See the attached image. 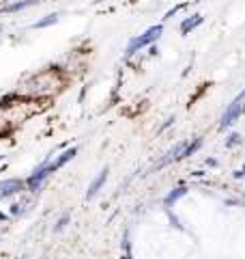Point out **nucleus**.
<instances>
[{
	"label": "nucleus",
	"mask_w": 245,
	"mask_h": 259,
	"mask_svg": "<svg viewBox=\"0 0 245 259\" xmlns=\"http://www.w3.org/2000/svg\"><path fill=\"white\" fill-rule=\"evenodd\" d=\"M52 173H56V171H54V166H52V160L47 158V160L43 162L41 166H37V169L30 173V177H28V180H26V188H28L30 192H37V190H41L43 181H45L47 177L52 175Z\"/></svg>",
	"instance_id": "3"
},
{
	"label": "nucleus",
	"mask_w": 245,
	"mask_h": 259,
	"mask_svg": "<svg viewBox=\"0 0 245 259\" xmlns=\"http://www.w3.org/2000/svg\"><path fill=\"white\" fill-rule=\"evenodd\" d=\"M174 121H177V119H174V117H168V119H166V121H163V126H161L159 130H157V134H161V132H163V130H168V128H170V126H172V123H174Z\"/></svg>",
	"instance_id": "17"
},
{
	"label": "nucleus",
	"mask_w": 245,
	"mask_h": 259,
	"mask_svg": "<svg viewBox=\"0 0 245 259\" xmlns=\"http://www.w3.org/2000/svg\"><path fill=\"white\" fill-rule=\"evenodd\" d=\"M243 102H245V89L235 97V100L230 102V104L226 106L224 115H222V119H220V130H222V132H224V130H228V128H232L237 119L243 115Z\"/></svg>",
	"instance_id": "2"
},
{
	"label": "nucleus",
	"mask_w": 245,
	"mask_h": 259,
	"mask_svg": "<svg viewBox=\"0 0 245 259\" xmlns=\"http://www.w3.org/2000/svg\"><path fill=\"white\" fill-rule=\"evenodd\" d=\"M166 214H168V218H170V223H172V227H177V229H181L183 231V225H181V220L177 218L172 212H170V207H166Z\"/></svg>",
	"instance_id": "15"
},
{
	"label": "nucleus",
	"mask_w": 245,
	"mask_h": 259,
	"mask_svg": "<svg viewBox=\"0 0 245 259\" xmlns=\"http://www.w3.org/2000/svg\"><path fill=\"white\" fill-rule=\"evenodd\" d=\"M0 30H2V26H0Z\"/></svg>",
	"instance_id": "23"
},
{
	"label": "nucleus",
	"mask_w": 245,
	"mask_h": 259,
	"mask_svg": "<svg viewBox=\"0 0 245 259\" xmlns=\"http://www.w3.org/2000/svg\"><path fill=\"white\" fill-rule=\"evenodd\" d=\"M185 7H187V2H181V4H174V7H172L170 11H168V13H166V15H163V20H170V18H172V15H177V13H178V11H181V9H185Z\"/></svg>",
	"instance_id": "14"
},
{
	"label": "nucleus",
	"mask_w": 245,
	"mask_h": 259,
	"mask_svg": "<svg viewBox=\"0 0 245 259\" xmlns=\"http://www.w3.org/2000/svg\"><path fill=\"white\" fill-rule=\"evenodd\" d=\"M245 175V164H243V169H239V171H235V177L237 180H241V177Z\"/></svg>",
	"instance_id": "19"
},
{
	"label": "nucleus",
	"mask_w": 245,
	"mask_h": 259,
	"mask_svg": "<svg viewBox=\"0 0 245 259\" xmlns=\"http://www.w3.org/2000/svg\"><path fill=\"white\" fill-rule=\"evenodd\" d=\"M69 220H71V214H69V212H67V214H63L61 218H58V223L54 225V233H58V231H63L65 227L69 225Z\"/></svg>",
	"instance_id": "12"
},
{
	"label": "nucleus",
	"mask_w": 245,
	"mask_h": 259,
	"mask_svg": "<svg viewBox=\"0 0 245 259\" xmlns=\"http://www.w3.org/2000/svg\"><path fill=\"white\" fill-rule=\"evenodd\" d=\"M187 192H189V188H187V186H178V188H174V190H170V192L166 194V197H163V205H166V207H172V205L177 203L178 199H183Z\"/></svg>",
	"instance_id": "8"
},
{
	"label": "nucleus",
	"mask_w": 245,
	"mask_h": 259,
	"mask_svg": "<svg viewBox=\"0 0 245 259\" xmlns=\"http://www.w3.org/2000/svg\"><path fill=\"white\" fill-rule=\"evenodd\" d=\"M39 4V0H18V2H11L7 7L0 9V13H15V11H24V9H30Z\"/></svg>",
	"instance_id": "7"
},
{
	"label": "nucleus",
	"mask_w": 245,
	"mask_h": 259,
	"mask_svg": "<svg viewBox=\"0 0 245 259\" xmlns=\"http://www.w3.org/2000/svg\"><path fill=\"white\" fill-rule=\"evenodd\" d=\"M202 22H204V18H202V15H200V13H194L192 18H185V20L181 22V26H178V30H181V35L185 37V35H189V32H192V30H196V28H198V26L202 24Z\"/></svg>",
	"instance_id": "6"
},
{
	"label": "nucleus",
	"mask_w": 245,
	"mask_h": 259,
	"mask_svg": "<svg viewBox=\"0 0 245 259\" xmlns=\"http://www.w3.org/2000/svg\"><path fill=\"white\" fill-rule=\"evenodd\" d=\"M106 181H108V166H106V169H101V171H99V175H97L95 180H92V183L89 186V190H86V199L97 197V192L101 190L103 183H106Z\"/></svg>",
	"instance_id": "5"
},
{
	"label": "nucleus",
	"mask_w": 245,
	"mask_h": 259,
	"mask_svg": "<svg viewBox=\"0 0 245 259\" xmlns=\"http://www.w3.org/2000/svg\"><path fill=\"white\" fill-rule=\"evenodd\" d=\"M4 171H7V164H2V166H0V175H2Z\"/></svg>",
	"instance_id": "20"
},
{
	"label": "nucleus",
	"mask_w": 245,
	"mask_h": 259,
	"mask_svg": "<svg viewBox=\"0 0 245 259\" xmlns=\"http://www.w3.org/2000/svg\"><path fill=\"white\" fill-rule=\"evenodd\" d=\"M239 143H241V134H239V132H232L230 136L226 138V149H232V147H235V145H239Z\"/></svg>",
	"instance_id": "13"
},
{
	"label": "nucleus",
	"mask_w": 245,
	"mask_h": 259,
	"mask_svg": "<svg viewBox=\"0 0 245 259\" xmlns=\"http://www.w3.org/2000/svg\"><path fill=\"white\" fill-rule=\"evenodd\" d=\"M56 22H58V13H50V15H45L43 20H37L35 24H32V28H47V26L56 24Z\"/></svg>",
	"instance_id": "11"
},
{
	"label": "nucleus",
	"mask_w": 245,
	"mask_h": 259,
	"mask_svg": "<svg viewBox=\"0 0 245 259\" xmlns=\"http://www.w3.org/2000/svg\"><path fill=\"white\" fill-rule=\"evenodd\" d=\"M26 188V181L24 180H18V177H11V180H2L0 181V201L2 199H9L13 194L22 192Z\"/></svg>",
	"instance_id": "4"
},
{
	"label": "nucleus",
	"mask_w": 245,
	"mask_h": 259,
	"mask_svg": "<svg viewBox=\"0 0 245 259\" xmlns=\"http://www.w3.org/2000/svg\"><path fill=\"white\" fill-rule=\"evenodd\" d=\"M192 2H194V4H200V2H202V0H192Z\"/></svg>",
	"instance_id": "22"
},
{
	"label": "nucleus",
	"mask_w": 245,
	"mask_h": 259,
	"mask_svg": "<svg viewBox=\"0 0 245 259\" xmlns=\"http://www.w3.org/2000/svg\"><path fill=\"white\" fill-rule=\"evenodd\" d=\"M11 214H13V216H20V214H24V205H20V203H13V205H11Z\"/></svg>",
	"instance_id": "16"
},
{
	"label": "nucleus",
	"mask_w": 245,
	"mask_h": 259,
	"mask_svg": "<svg viewBox=\"0 0 245 259\" xmlns=\"http://www.w3.org/2000/svg\"><path fill=\"white\" fill-rule=\"evenodd\" d=\"M7 218H9L7 214H2V212H0V220H7Z\"/></svg>",
	"instance_id": "21"
},
{
	"label": "nucleus",
	"mask_w": 245,
	"mask_h": 259,
	"mask_svg": "<svg viewBox=\"0 0 245 259\" xmlns=\"http://www.w3.org/2000/svg\"><path fill=\"white\" fill-rule=\"evenodd\" d=\"M200 147H202V138H194V143H187V145H185V149H183V154L178 155V160H183V158H189V155H194Z\"/></svg>",
	"instance_id": "10"
},
{
	"label": "nucleus",
	"mask_w": 245,
	"mask_h": 259,
	"mask_svg": "<svg viewBox=\"0 0 245 259\" xmlns=\"http://www.w3.org/2000/svg\"><path fill=\"white\" fill-rule=\"evenodd\" d=\"M161 32H163V24H155V26H151V28H146L140 37H134V39L127 43V50H125V56H134V54H135V52H140L142 48H146V46H153L155 41H159Z\"/></svg>",
	"instance_id": "1"
},
{
	"label": "nucleus",
	"mask_w": 245,
	"mask_h": 259,
	"mask_svg": "<svg viewBox=\"0 0 245 259\" xmlns=\"http://www.w3.org/2000/svg\"><path fill=\"white\" fill-rule=\"evenodd\" d=\"M75 155H78V147H71V149H65L61 155H58L56 160H52V166H54V171H58L61 166H65L69 160H73Z\"/></svg>",
	"instance_id": "9"
},
{
	"label": "nucleus",
	"mask_w": 245,
	"mask_h": 259,
	"mask_svg": "<svg viewBox=\"0 0 245 259\" xmlns=\"http://www.w3.org/2000/svg\"><path fill=\"white\" fill-rule=\"evenodd\" d=\"M123 246H125V255H132V251H129V233H125V237H123Z\"/></svg>",
	"instance_id": "18"
}]
</instances>
